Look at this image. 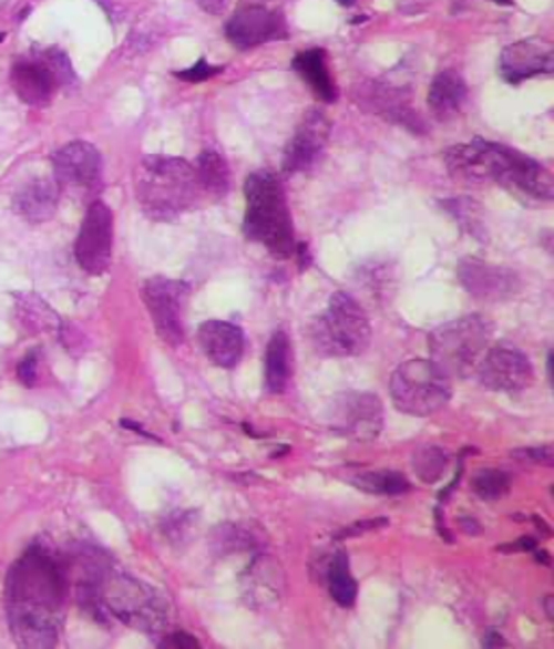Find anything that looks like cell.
<instances>
[{
  "label": "cell",
  "mask_w": 554,
  "mask_h": 649,
  "mask_svg": "<svg viewBox=\"0 0 554 649\" xmlns=\"http://www.w3.org/2000/svg\"><path fill=\"white\" fill-rule=\"evenodd\" d=\"M68 594V569L44 544H33L7 574V621L20 648H54Z\"/></svg>",
  "instance_id": "1"
},
{
  "label": "cell",
  "mask_w": 554,
  "mask_h": 649,
  "mask_svg": "<svg viewBox=\"0 0 554 649\" xmlns=\"http://www.w3.org/2000/svg\"><path fill=\"white\" fill-rule=\"evenodd\" d=\"M451 176L470 183H499L535 199L554 197L553 174L537 161L494 141L474 140L444 152Z\"/></svg>",
  "instance_id": "2"
},
{
  "label": "cell",
  "mask_w": 554,
  "mask_h": 649,
  "mask_svg": "<svg viewBox=\"0 0 554 649\" xmlns=\"http://www.w3.org/2000/svg\"><path fill=\"white\" fill-rule=\"evenodd\" d=\"M141 210L154 222H172L191 210L202 188L195 167L174 156H145L135 176Z\"/></svg>",
  "instance_id": "3"
},
{
  "label": "cell",
  "mask_w": 554,
  "mask_h": 649,
  "mask_svg": "<svg viewBox=\"0 0 554 649\" xmlns=\"http://www.w3.org/2000/svg\"><path fill=\"white\" fill-rule=\"evenodd\" d=\"M245 236L267 247L276 258H290L297 243L281 181L274 172H254L245 185Z\"/></svg>",
  "instance_id": "4"
},
{
  "label": "cell",
  "mask_w": 554,
  "mask_h": 649,
  "mask_svg": "<svg viewBox=\"0 0 554 649\" xmlns=\"http://www.w3.org/2000/svg\"><path fill=\"white\" fill-rule=\"evenodd\" d=\"M98 600L106 615L141 632L156 635L167 626V602L150 585L124 571L102 569L98 578Z\"/></svg>",
  "instance_id": "5"
},
{
  "label": "cell",
  "mask_w": 554,
  "mask_h": 649,
  "mask_svg": "<svg viewBox=\"0 0 554 649\" xmlns=\"http://www.w3.org/2000/svg\"><path fill=\"white\" fill-rule=\"evenodd\" d=\"M315 349L327 358H356L369 349L370 321L365 308L347 292H336L327 310L310 324Z\"/></svg>",
  "instance_id": "6"
},
{
  "label": "cell",
  "mask_w": 554,
  "mask_h": 649,
  "mask_svg": "<svg viewBox=\"0 0 554 649\" xmlns=\"http://www.w3.org/2000/svg\"><path fill=\"white\" fill-rule=\"evenodd\" d=\"M492 331V323L481 315L440 324L429 336L431 362H435L449 377L463 379L474 374L490 347Z\"/></svg>",
  "instance_id": "7"
},
{
  "label": "cell",
  "mask_w": 554,
  "mask_h": 649,
  "mask_svg": "<svg viewBox=\"0 0 554 649\" xmlns=\"http://www.w3.org/2000/svg\"><path fill=\"white\" fill-rule=\"evenodd\" d=\"M390 396L394 408L408 416H431L449 405L453 385L435 362L410 360L392 372Z\"/></svg>",
  "instance_id": "8"
},
{
  "label": "cell",
  "mask_w": 554,
  "mask_h": 649,
  "mask_svg": "<svg viewBox=\"0 0 554 649\" xmlns=\"http://www.w3.org/2000/svg\"><path fill=\"white\" fill-rule=\"evenodd\" d=\"M72 79V65L68 56L59 50H48L42 56L31 61H20L13 65L11 85L22 102L31 106H47L52 100L57 85Z\"/></svg>",
  "instance_id": "9"
},
{
  "label": "cell",
  "mask_w": 554,
  "mask_h": 649,
  "mask_svg": "<svg viewBox=\"0 0 554 649\" xmlns=\"http://www.w3.org/2000/svg\"><path fill=\"white\" fill-rule=\"evenodd\" d=\"M327 422L338 435L370 442L377 440L383 429V405L379 396L370 392H342L334 396Z\"/></svg>",
  "instance_id": "10"
},
{
  "label": "cell",
  "mask_w": 554,
  "mask_h": 649,
  "mask_svg": "<svg viewBox=\"0 0 554 649\" xmlns=\"http://www.w3.org/2000/svg\"><path fill=\"white\" fill-rule=\"evenodd\" d=\"M191 284L183 279L150 278L143 284V301L156 333L170 344L181 347L185 340L183 303Z\"/></svg>",
  "instance_id": "11"
},
{
  "label": "cell",
  "mask_w": 554,
  "mask_h": 649,
  "mask_svg": "<svg viewBox=\"0 0 554 649\" xmlns=\"http://www.w3.org/2000/svg\"><path fill=\"white\" fill-rule=\"evenodd\" d=\"M113 251V213L104 202H93L76 236L74 256L83 271L102 276L111 265Z\"/></svg>",
  "instance_id": "12"
},
{
  "label": "cell",
  "mask_w": 554,
  "mask_h": 649,
  "mask_svg": "<svg viewBox=\"0 0 554 649\" xmlns=\"http://www.w3.org/2000/svg\"><path fill=\"white\" fill-rule=\"evenodd\" d=\"M476 374L483 388L515 394L531 385L533 367L520 349H513L511 344H499L485 351Z\"/></svg>",
  "instance_id": "13"
},
{
  "label": "cell",
  "mask_w": 554,
  "mask_h": 649,
  "mask_svg": "<svg viewBox=\"0 0 554 649\" xmlns=\"http://www.w3.org/2000/svg\"><path fill=\"white\" fill-rule=\"evenodd\" d=\"M224 31L232 47L238 50H249L288 38L284 16L260 4H245L236 9V13L226 22Z\"/></svg>",
  "instance_id": "14"
},
{
  "label": "cell",
  "mask_w": 554,
  "mask_h": 649,
  "mask_svg": "<svg viewBox=\"0 0 554 649\" xmlns=\"http://www.w3.org/2000/svg\"><path fill=\"white\" fill-rule=\"evenodd\" d=\"M54 181L61 188L90 193L100 185L102 158L88 141H72L52 154Z\"/></svg>",
  "instance_id": "15"
},
{
  "label": "cell",
  "mask_w": 554,
  "mask_h": 649,
  "mask_svg": "<svg viewBox=\"0 0 554 649\" xmlns=\"http://www.w3.org/2000/svg\"><path fill=\"white\" fill-rule=\"evenodd\" d=\"M554 68L553 48L540 40L515 42L501 52L499 72L509 85H520L533 76L551 74Z\"/></svg>",
  "instance_id": "16"
},
{
  "label": "cell",
  "mask_w": 554,
  "mask_h": 649,
  "mask_svg": "<svg viewBox=\"0 0 554 649\" xmlns=\"http://www.w3.org/2000/svg\"><path fill=\"white\" fill-rule=\"evenodd\" d=\"M329 133H331V124L327 122L324 113L310 111L299 124L293 140L286 145L284 165H281L284 174L290 176V174H299L308 169L317 161V156L324 152Z\"/></svg>",
  "instance_id": "17"
},
{
  "label": "cell",
  "mask_w": 554,
  "mask_h": 649,
  "mask_svg": "<svg viewBox=\"0 0 554 649\" xmlns=\"http://www.w3.org/2000/svg\"><path fill=\"white\" fill-rule=\"evenodd\" d=\"M458 276H460L463 288L472 297L485 299V301H503V299L513 297L520 288V281H517L515 274H511L503 267L488 265L476 258H463L460 262V269H458Z\"/></svg>",
  "instance_id": "18"
},
{
  "label": "cell",
  "mask_w": 554,
  "mask_h": 649,
  "mask_svg": "<svg viewBox=\"0 0 554 649\" xmlns=\"http://www.w3.org/2000/svg\"><path fill=\"white\" fill-rule=\"evenodd\" d=\"M202 353L219 369H234L245 353L243 329L228 321H204L197 329Z\"/></svg>",
  "instance_id": "19"
},
{
  "label": "cell",
  "mask_w": 554,
  "mask_h": 649,
  "mask_svg": "<svg viewBox=\"0 0 554 649\" xmlns=\"http://www.w3.org/2000/svg\"><path fill=\"white\" fill-rule=\"evenodd\" d=\"M61 197V186L54 178H35L13 195V210L29 224L48 222Z\"/></svg>",
  "instance_id": "20"
},
{
  "label": "cell",
  "mask_w": 554,
  "mask_h": 649,
  "mask_svg": "<svg viewBox=\"0 0 554 649\" xmlns=\"http://www.w3.org/2000/svg\"><path fill=\"white\" fill-rule=\"evenodd\" d=\"M468 87L453 70L438 74L429 87V106L438 120H453L462 111Z\"/></svg>",
  "instance_id": "21"
},
{
  "label": "cell",
  "mask_w": 554,
  "mask_h": 649,
  "mask_svg": "<svg viewBox=\"0 0 554 649\" xmlns=\"http://www.w3.org/2000/svg\"><path fill=\"white\" fill-rule=\"evenodd\" d=\"M360 92H362V97L358 102L365 109H370V111H375V113L392 120L394 124H406L412 131L420 128L418 117H414V113L410 111V106L401 97V92H390L383 85H362Z\"/></svg>",
  "instance_id": "22"
},
{
  "label": "cell",
  "mask_w": 554,
  "mask_h": 649,
  "mask_svg": "<svg viewBox=\"0 0 554 649\" xmlns=\"http://www.w3.org/2000/svg\"><path fill=\"white\" fill-rule=\"evenodd\" d=\"M293 374V356L290 340L284 329H277L269 340L265 358V383L271 394H281Z\"/></svg>",
  "instance_id": "23"
},
{
  "label": "cell",
  "mask_w": 554,
  "mask_h": 649,
  "mask_svg": "<svg viewBox=\"0 0 554 649\" xmlns=\"http://www.w3.org/2000/svg\"><path fill=\"white\" fill-rule=\"evenodd\" d=\"M293 70L308 83V87L317 93L324 102L336 100V85L331 81V74L327 72L325 52L321 48H310L299 52L293 59Z\"/></svg>",
  "instance_id": "24"
},
{
  "label": "cell",
  "mask_w": 554,
  "mask_h": 649,
  "mask_svg": "<svg viewBox=\"0 0 554 649\" xmlns=\"http://www.w3.org/2000/svg\"><path fill=\"white\" fill-rule=\"evenodd\" d=\"M195 176L202 193H206L213 199H222L230 188V169L222 154L206 150L199 154L195 165Z\"/></svg>",
  "instance_id": "25"
},
{
  "label": "cell",
  "mask_w": 554,
  "mask_h": 649,
  "mask_svg": "<svg viewBox=\"0 0 554 649\" xmlns=\"http://www.w3.org/2000/svg\"><path fill=\"white\" fill-rule=\"evenodd\" d=\"M325 580H327V589H329V596L334 598V602L342 608H351L356 604L358 583L351 576L347 553L340 550L329 558L327 569H325Z\"/></svg>",
  "instance_id": "26"
},
{
  "label": "cell",
  "mask_w": 554,
  "mask_h": 649,
  "mask_svg": "<svg viewBox=\"0 0 554 649\" xmlns=\"http://www.w3.org/2000/svg\"><path fill=\"white\" fill-rule=\"evenodd\" d=\"M358 490H365L377 496H403L412 490L410 481L394 470H379V472H365L353 478Z\"/></svg>",
  "instance_id": "27"
},
{
  "label": "cell",
  "mask_w": 554,
  "mask_h": 649,
  "mask_svg": "<svg viewBox=\"0 0 554 649\" xmlns=\"http://www.w3.org/2000/svg\"><path fill=\"white\" fill-rule=\"evenodd\" d=\"M279 569L267 558H258L249 569H247V580H249V591L256 596V604H265V600H276L277 589H279Z\"/></svg>",
  "instance_id": "28"
},
{
  "label": "cell",
  "mask_w": 554,
  "mask_h": 649,
  "mask_svg": "<svg viewBox=\"0 0 554 649\" xmlns=\"http://www.w3.org/2000/svg\"><path fill=\"white\" fill-rule=\"evenodd\" d=\"M412 467H414L416 476L427 483L433 485L442 478V474L449 467V453L440 446H420L412 455Z\"/></svg>",
  "instance_id": "29"
},
{
  "label": "cell",
  "mask_w": 554,
  "mask_h": 649,
  "mask_svg": "<svg viewBox=\"0 0 554 649\" xmlns=\"http://www.w3.org/2000/svg\"><path fill=\"white\" fill-rule=\"evenodd\" d=\"M509 490H511V476L505 470L485 467V470H479L472 478V492L485 503L501 501L503 496H507Z\"/></svg>",
  "instance_id": "30"
},
{
  "label": "cell",
  "mask_w": 554,
  "mask_h": 649,
  "mask_svg": "<svg viewBox=\"0 0 554 649\" xmlns=\"http://www.w3.org/2000/svg\"><path fill=\"white\" fill-rule=\"evenodd\" d=\"M219 533L222 535H217V542H219V550L222 553L247 550V548L254 546V537L245 528H240V526L228 524V526H222Z\"/></svg>",
  "instance_id": "31"
},
{
  "label": "cell",
  "mask_w": 554,
  "mask_h": 649,
  "mask_svg": "<svg viewBox=\"0 0 554 649\" xmlns=\"http://www.w3.org/2000/svg\"><path fill=\"white\" fill-rule=\"evenodd\" d=\"M222 70H224V68H219V65H211L206 59H199L193 68L176 72V76H178L181 81H186V83H202V81H208V79L217 76Z\"/></svg>",
  "instance_id": "32"
},
{
  "label": "cell",
  "mask_w": 554,
  "mask_h": 649,
  "mask_svg": "<svg viewBox=\"0 0 554 649\" xmlns=\"http://www.w3.org/2000/svg\"><path fill=\"white\" fill-rule=\"evenodd\" d=\"M447 210L449 213H453L458 219H460V224H462L463 228H468L470 226V233L476 234V228H481V226H476L479 224V219H476V215H474V204L470 202V199H460V202H447Z\"/></svg>",
  "instance_id": "33"
},
{
  "label": "cell",
  "mask_w": 554,
  "mask_h": 649,
  "mask_svg": "<svg viewBox=\"0 0 554 649\" xmlns=\"http://www.w3.org/2000/svg\"><path fill=\"white\" fill-rule=\"evenodd\" d=\"M38 367H40V353H38V351H31V353L18 364V379H20L24 385L33 388L35 381H38Z\"/></svg>",
  "instance_id": "34"
},
{
  "label": "cell",
  "mask_w": 554,
  "mask_h": 649,
  "mask_svg": "<svg viewBox=\"0 0 554 649\" xmlns=\"http://www.w3.org/2000/svg\"><path fill=\"white\" fill-rule=\"evenodd\" d=\"M515 460H529L531 464L553 465V449L551 446H540V449H522L513 453Z\"/></svg>",
  "instance_id": "35"
},
{
  "label": "cell",
  "mask_w": 554,
  "mask_h": 649,
  "mask_svg": "<svg viewBox=\"0 0 554 649\" xmlns=\"http://www.w3.org/2000/svg\"><path fill=\"white\" fill-rule=\"evenodd\" d=\"M388 524V517H372V519H358L353 526H349V528H345L340 535H338V539H345V537H358V535H362V533H367V530H375V528H381V526H386Z\"/></svg>",
  "instance_id": "36"
},
{
  "label": "cell",
  "mask_w": 554,
  "mask_h": 649,
  "mask_svg": "<svg viewBox=\"0 0 554 649\" xmlns=\"http://www.w3.org/2000/svg\"><path fill=\"white\" fill-rule=\"evenodd\" d=\"M158 648L197 649L199 648V643H197V639H195V637H191V635H186V632H174V635L165 637V639L158 643Z\"/></svg>",
  "instance_id": "37"
},
{
  "label": "cell",
  "mask_w": 554,
  "mask_h": 649,
  "mask_svg": "<svg viewBox=\"0 0 554 649\" xmlns=\"http://www.w3.org/2000/svg\"><path fill=\"white\" fill-rule=\"evenodd\" d=\"M537 548V539L535 537H522V539H517L515 544H511V546H501V550L503 553H513V550H526V553H533Z\"/></svg>",
  "instance_id": "38"
},
{
  "label": "cell",
  "mask_w": 554,
  "mask_h": 649,
  "mask_svg": "<svg viewBox=\"0 0 554 649\" xmlns=\"http://www.w3.org/2000/svg\"><path fill=\"white\" fill-rule=\"evenodd\" d=\"M197 4H199V7H202L206 13L222 16V13L228 9L230 0H197Z\"/></svg>",
  "instance_id": "39"
},
{
  "label": "cell",
  "mask_w": 554,
  "mask_h": 649,
  "mask_svg": "<svg viewBox=\"0 0 554 649\" xmlns=\"http://www.w3.org/2000/svg\"><path fill=\"white\" fill-rule=\"evenodd\" d=\"M483 646H485V648H505L507 643H505V639H503L499 632H492V630H490V632L483 637Z\"/></svg>",
  "instance_id": "40"
},
{
  "label": "cell",
  "mask_w": 554,
  "mask_h": 649,
  "mask_svg": "<svg viewBox=\"0 0 554 649\" xmlns=\"http://www.w3.org/2000/svg\"><path fill=\"white\" fill-rule=\"evenodd\" d=\"M462 526L463 530H468V533H479V526L474 524L472 517H468V522H465V517H462Z\"/></svg>",
  "instance_id": "41"
},
{
  "label": "cell",
  "mask_w": 554,
  "mask_h": 649,
  "mask_svg": "<svg viewBox=\"0 0 554 649\" xmlns=\"http://www.w3.org/2000/svg\"><path fill=\"white\" fill-rule=\"evenodd\" d=\"M535 553V560H540V563H544V565H548L551 563V557H548V553H544V550H533Z\"/></svg>",
  "instance_id": "42"
},
{
  "label": "cell",
  "mask_w": 554,
  "mask_h": 649,
  "mask_svg": "<svg viewBox=\"0 0 554 649\" xmlns=\"http://www.w3.org/2000/svg\"><path fill=\"white\" fill-rule=\"evenodd\" d=\"M546 610H548V619H551V621H553V619H554L553 598H546Z\"/></svg>",
  "instance_id": "43"
},
{
  "label": "cell",
  "mask_w": 554,
  "mask_h": 649,
  "mask_svg": "<svg viewBox=\"0 0 554 649\" xmlns=\"http://www.w3.org/2000/svg\"><path fill=\"white\" fill-rule=\"evenodd\" d=\"M356 0H338V4H342V7H351Z\"/></svg>",
  "instance_id": "44"
},
{
  "label": "cell",
  "mask_w": 554,
  "mask_h": 649,
  "mask_svg": "<svg viewBox=\"0 0 554 649\" xmlns=\"http://www.w3.org/2000/svg\"><path fill=\"white\" fill-rule=\"evenodd\" d=\"M494 2H499V4H511V0H494Z\"/></svg>",
  "instance_id": "45"
}]
</instances>
